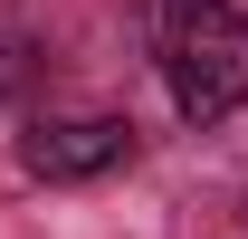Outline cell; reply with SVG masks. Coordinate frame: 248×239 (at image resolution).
<instances>
[{"label": "cell", "mask_w": 248, "mask_h": 239, "mask_svg": "<svg viewBox=\"0 0 248 239\" xmlns=\"http://www.w3.org/2000/svg\"><path fill=\"white\" fill-rule=\"evenodd\" d=\"M153 58H162V86L191 124H219L248 105V19L229 0H162Z\"/></svg>", "instance_id": "obj_1"}, {"label": "cell", "mask_w": 248, "mask_h": 239, "mask_svg": "<svg viewBox=\"0 0 248 239\" xmlns=\"http://www.w3.org/2000/svg\"><path fill=\"white\" fill-rule=\"evenodd\" d=\"M19 163L38 182H95L115 163H134V124L124 115H48V124L19 134Z\"/></svg>", "instance_id": "obj_2"}]
</instances>
